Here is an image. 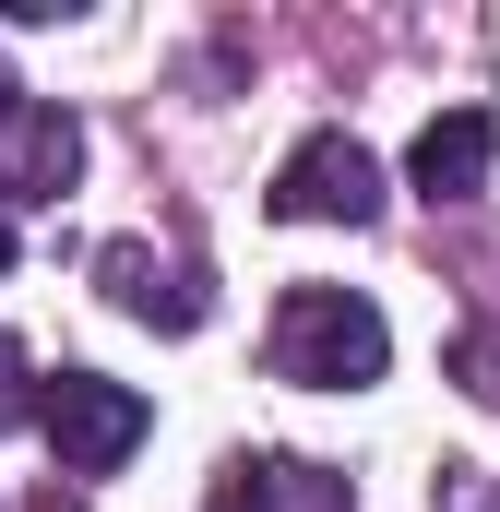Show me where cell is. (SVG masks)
Returning a JSON list of instances; mask_svg holds the SVG:
<instances>
[{
    "mask_svg": "<svg viewBox=\"0 0 500 512\" xmlns=\"http://www.w3.org/2000/svg\"><path fill=\"white\" fill-rule=\"evenodd\" d=\"M286 227H370L381 215V155L358 131H310L286 167H274V191H262Z\"/></svg>",
    "mask_w": 500,
    "mask_h": 512,
    "instance_id": "obj_3",
    "label": "cell"
},
{
    "mask_svg": "<svg viewBox=\"0 0 500 512\" xmlns=\"http://www.w3.org/2000/svg\"><path fill=\"white\" fill-rule=\"evenodd\" d=\"M215 512H358V489L310 453H239L215 477Z\"/></svg>",
    "mask_w": 500,
    "mask_h": 512,
    "instance_id": "obj_4",
    "label": "cell"
},
{
    "mask_svg": "<svg viewBox=\"0 0 500 512\" xmlns=\"http://www.w3.org/2000/svg\"><path fill=\"white\" fill-rule=\"evenodd\" d=\"M489 155H500V120H489V108H441V120L417 131L405 179H417L429 203H465V191H489Z\"/></svg>",
    "mask_w": 500,
    "mask_h": 512,
    "instance_id": "obj_6",
    "label": "cell"
},
{
    "mask_svg": "<svg viewBox=\"0 0 500 512\" xmlns=\"http://www.w3.org/2000/svg\"><path fill=\"white\" fill-rule=\"evenodd\" d=\"M453 382L477 393V405H500V322H477V334L453 346Z\"/></svg>",
    "mask_w": 500,
    "mask_h": 512,
    "instance_id": "obj_8",
    "label": "cell"
},
{
    "mask_svg": "<svg viewBox=\"0 0 500 512\" xmlns=\"http://www.w3.org/2000/svg\"><path fill=\"white\" fill-rule=\"evenodd\" d=\"M381 358H393V334H381V310L358 286H286V310H274V382L358 393V382H381Z\"/></svg>",
    "mask_w": 500,
    "mask_h": 512,
    "instance_id": "obj_1",
    "label": "cell"
},
{
    "mask_svg": "<svg viewBox=\"0 0 500 512\" xmlns=\"http://www.w3.org/2000/svg\"><path fill=\"white\" fill-rule=\"evenodd\" d=\"M12 251H24V239H12V203H0V262H12Z\"/></svg>",
    "mask_w": 500,
    "mask_h": 512,
    "instance_id": "obj_12",
    "label": "cell"
},
{
    "mask_svg": "<svg viewBox=\"0 0 500 512\" xmlns=\"http://www.w3.org/2000/svg\"><path fill=\"white\" fill-rule=\"evenodd\" d=\"M36 429H48L60 477H120L131 441L155 429V405H143L131 382H108V370H60V382H48V405H36Z\"/></svg>",
    "mask_w": 500,
    "mask_h": 512,
    "instance_id": "obj_2",
    "label": "cell"
},
{
    "mask_svg": "<svg viewBox=\"0 0 500 512\" xmlns=\"http://www.w3.org/2000/svg\"><path fill=\"white\" fill-rule=\"evenodd\" d=\"M72 167H84L72 108H12V120H0V203H60Z\"/></svg>",
    "mask_w": 500,
    "mask_h": 512,
    "instance_id": "obj_5",
    "label": "cell"
},
{
    "mask_svg": "<svg viewBox=\"0 0 500 512\" xmlns=\"http://www.w3.org/2000/svg\"><path fill=\"white\" fill-rule=\"evenodd\" d=\"M96 274H108V298H120L131 322H167V334H191L215 298H203V274H179V262H155L143 239H108L96 251Z\"/></svg>",
    "mask_w": 500,
    "mask_h": 512,
    "instance_id": "obj_7",
    "label": "cell"
},
{
    "mask_svg": "<svg viewBox=\"0 0 500 512\" xmlns=\"http://www.w3.org/2000/svg\"><path fill=\"white\" fill-rule=\"evenodd\" d=\"M453 489H429V512H500V489H477V465H441Z\"/></svg>",
    "mask_w": 500,
    "mask_h": 512,
    "instance_id": "obj_10",
    "label": "cell"
},
{
    "mask_svg": "<svg viewBox=\"0 0 500 512\" xmlns=\"http://www.w3.org/2000/svg\"><path fill=\"white\" fill-rule=\"evenodd\" d=\"M12 108H24V96H12V60H0V120H12Z\"/></svg>",
    "mask_w": 500,
    "mask_h": 512,
    "instance_id": "obj_11",
    "label": "cell"
},
{
    "mask_svg": "<svg viewBox=\"0 0 500 512\" xmlns=\"http://www.w3.org/2000/svg\"><path fill=\"white\" fill-rule=\"evenodd\" d=\"M36 405H48V382H36V358H24V346L0 334V429H12V417H36Z\"/></svg>",
    "mask_w": 500,
    "mask_h": 512,
    "instance_id": "obj_9",
    "label": "cell"
}]
</instances>
